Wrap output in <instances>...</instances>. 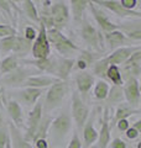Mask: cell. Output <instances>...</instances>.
Instances as JSON below:
<instances>
[{
    "label": "cell",
    "instance_id": "obj_38",
    "mask_svg": "<svg viewBox=\"0 0 141 148\" xmlns=\"http://www.w3.org/2000/svg\"><path fill=\"white\" fill-rule=\"evenodd\" d=\"M8 140H9V133L6 132L5 128L0 127V148H5Z\"/></svg>",
    "mask_w": 141,
    "mask_h": 148
},
{
    "label": "cell",
    "instance_id": "obj_36",
    "mask_svg": "<svg viewBox=\"0 0 141 148\" xmlns=\"http://www.w3.org/2000/svg\"><path fill=\"white\" fill-rule=\"evenodd\" d=\"M14 35H16V30L12 26L0 24V38H4V37H8V36H14Z\"/></svg>",
    "mask_w": 141,
    "mask_h": 148
},
{
    "label": "cell",
    "instance_id": "obj_10",
    "mask_svg": "<svg viewBox=\"0 0 141 148\" xmlns=\"http://www.w3.org/2000/svg\"><path fill=\"white\" fill-rule=\"evenodd\" d=\"M98 148H108L110 143V121L109 108L104 109L103 117L100 120V131L98 132Z\"/></svg>",
    "mask_w": 141,
    "mask_h": 148
},
{
    "label": "cell",
    "instance_id": "obj_15",
    "mask_svg": "<svg viewBox=\"0 0 141 148\" xmlns=\"http://www.w3.org/2000/svg\"><path fill=\"white\" fill-rule=\"evenodd\" d=\"M124 72L129 77L139 78L141 72V49L136 51L124 62Z\"/></svg>",
    "mask_w": 141,
    "mask_h": 148
},
{
    "label": "cell",
    "instance_id": "obj_43",
    "mask_svg": "<svg viewBox=\"0 0 141 148\" xmlns=\"http://www.w3.org/2000/svg\"><path fill=\"white\" fill-rule=\"evenodd\" d=\"M115 125L118 126V128H119L120 131H123V132H125L126 130H128V128L130 127V123H129V121H128V119L119 120V121H118Z\"/></svg>",
    "mask_w": 141,
    "mask_h": 148
},
{
    "label": "cell",
    "instance_id": "obj_21",
    "mask_svg": "<svg viewBox=\"0 0 141 148\" xmlns=\"http://www.w3.org/2000/svg\"><path fill=\"white\" fill-rule=\"evenodd\" d=\"M53 46L59 52V54H62V58H73V56L76 54V52H81L78 46H76L66 36L61 41H58L57 43H55Z\"/></svg>",
    "mask_w": 141,
    "mask_h": 148
},
{
    "label": "cell",
    "instance_id": "obj_16",
    "mask_svg": "<svg viewBox=\"0 0 141 148\" xmlns=\"http://www.w3.org/2000/svg\"><path fill=\"white\" fill-rule=\"evenodd\" d=\"M88 8L91 9V11H92L93 16H94V20L97 21V24L99 25V27L102 29V31L104 32V34L116 30V25L113 24L111 21L108 20V17H106L105 14L103 12L102 10H99V9H98L95 5H94L93 3L89 1V3H88Z\"/></svg>",
    "mask_w": 141,
    "mask_h": 148
},
{
    "label": "cell",
    "instance_id": "obj_7",
    "mask_svg": "<svg viewBox=\"0 0 141 148\" xmlns=\"http://www.w3.org/2000/svg\"><path fill=\"white\" fill-rule=\"evenodd\" d=\"M70 117L67 114H61L56 119L52 120L50 125L51 136L55 141H61L66 137V135L70 130Z\"/></svg>",
    "mask_w": 141,
    "mask_h": 148
},
{
    "label": "cell",
    "instance_id": "obj_39",
    "mask_svg": "<svg viewBox=\"0 0 141 148\" xmlns=\"http://www.w3.org/2000/svg\"><path fill=\"white\" fill-rule=\"evenodd\" d=\"M36 36H37V32L35 31L34 27H31V26H27L26 29H25V38L26 40H29L32 42V40H35L36 38Z\"/></svg>",
    "mask_w": 141,
    "mask_h": 148
},
{
    "label": "cell",
    "instance_id": "obj_27",
    "mask_svg": "<svg viewBox=\"0 0 141 148\" xmlns=\"http://www.w3.org/2000/svg\"><path fill=\"white\" fill-rule=\"evenodd\" d=\"M70 9H72V16L74 21H82L84 17V11L88 8V0H69Z\"/></svg>",
    "mask_w": 141,
    "mask_h": 148
},
{
    "label": "cell",
    "instance_id": "obj_50",
    "mask_svg": "<svg viewBox=\"0 0 141 148\" xmlns=\"http://www.w3.org/2000/svg\"><path fill=\"white\" fill-rule=\"evenodd\" d=\"M115 1H118V0H115Z\"/></svg>",
    "mask_w": 141,
    "mask_h": 148
},
{
    "label": "cell",
    "instance_id": "obj_47",
    "mask_svg": "<svg viewBox=\"0 0 141 148\" xmlns=\"http://www.w3.org/2000/svg\"><path fill=\"white\" fill-rule=\"evenodd\" d=\"M5 148H11V145H10V138L8 140V142H6V146H5Z\"/></svg>",
    "mask_w": 141,
    "mask_h": 148
},
{
    "label": "cell",
    "instance_id": "obj_33",
    "mask_svg": "<svg viewBox=\"0 0 141 148\" xmlns=\"http://www.w3.org/2000/svg\"><path fill=\"white\" fill-rule=\"evenodd\" d=\"M109 62H108L106 57L105 58H99L93 63V74L99 78H105L106 71L109 68Z\"/></svg>",
    "mask_w": 141,
    "mask_h": 148
},
{
    "label": "cell",
    "instance_id": "obj_1",
    "mask_svg": "<svg viewBox=\"0 0 141 148\" xmlns=\"http://www.w3.org/2000/svg\"><path fill=\"white\" fill-rule=\"evenodd\" d=\"M68 20H69V10L63 1L53 4L50 9L48 15H45L42 16V18H40V21L44 22L45 26L50 25L51 27L57 30L62 29V27L67 25Z\"/></svg>",
    "mask_w": 141,
    "mask_h": 148
},
{
    "label": "cell",
    "instance_id": "obj_2",
    "mask_svg": "<svg viewBox=\"0 0 141 148\" xmlns=\"http://www.w3.org/2000/svg\"><path fill=\"white\" fill-rule=\"evenodd\" d=\"M67 92H68V84L66 80H58L57 83L52 84L47 90L42 109H45L46 112H48V111L58 108L61 103L63 101V99L66 98Z\"/></svg>",
    "mask_w": 141,
    "mask_h": 148
},
{
    "label": "cell",
    "instance_id": "obj_6",
    "mask_svg": "<svg viewBox=\"0 0 141 148\" xmlns=\"http://www.w3.org/2000/svg\"><path fill=\"white\" fill-rule=\"evenodd\" d=\"M123 92H124V98L126 100L131 108H134L136 110H139L140 105V84L139 79L134 77L126 78V82L123 86Z\"/></svg>",
    "mask_w": 141,
    "mask_h": 148
},
{
    "label": "cell",
    "instance_id": "obj_19",
    "mask_svg": "<svg viewBox=\"0 0 141 148\" xmlns=\"http://www.w3.org/2000/svg\"><path fill=\"white\" fill-rule=\"evenodd\" d=\"M104 41L105 43L108 45V47L111 48V49H116L121 47L123 45H128L131 41L129 38H126V36L123 34L121 31L119 30H114V31H110V32H106L104 34Z\"/></svg>",
    "mask_w": 141,
    "mask_h": 148
},
{
    "label": "cell",
    "instance_id": "obj_4",
    "mask_svg": "<svg viewBox=\"0 0 141 148\" xmlns=\"http://www.w3.org/2000/svg\"><path fill=\"white\" fill-rule=\"evenodd\" d=\"M81 22H82L81 36H82L84 42H86L89 47H92L94 49L104 48L103 47V41H104V38H103V36L100 35V32L94 29L86 17H83Z\"/></svg>",
    "mask_w": 141,
    "mask_h": 148
},
{
    "label": "cell",
    "instance_id": "obj_25",
    "mask_svg": "<svg viewBox=\"0 0 141 148\" xmlns=\"http://www.w3.org/2000/svg\"><path fill=\"white\" fill-rule=\"evenodd\" d=\"M139 110H136L134 108L128 104V103H120L118 105V108L115 110V115H114V119L111 121V127L119 121V120H123V119H128L129 116H131L133 114H138Z\"/></svg>",
    "mask_w": 141,
    "mask_h": 148
},
{
    "label": "cell",
    "instance_id": "obj_48",
    "mask_svg": "<svg viewBox=\"0 0 141 148\" xmlns=\"http://www.w3.org/2000/svg\"><path fill=\"white\" fill-rule=\"evenodd\" d=\"M3 123V116H1V110H0V125Z\"/></svg>",
    "mask_w": 141,
    "mask_h": 148
},
{
    "label": "cell",
    "instance_id": "obj_8",
    "mask_svg": "<svg viewBox=\"0 0 141 148\" xmlns=\"http://www.w3.org/2000/svg\"><path fill=\"white\" fill-rule=\"evenodd\" d=\"M88 1L93 3L94 5H100L103 8L110 10L111 12H114L116 16H120V17H131V18H140L141 17V14L139 11H135V10H126L123 6L120 5L119 1H115V0H88Z\"/></svg>",
    "mask_w": 141,
    "mask_h": 148
},
{
    "label": "cell",
    "instance_id": "obj_30",
    "mask_svg": "<svg viewBox=\"0 0 141 148\" xmlns=\"http://www.w3.org/2000/svg\"><path fill=\"white\" fill-rule=\"evenodd\" d=\"M51 122H52L51 117H48V116H42L41 121L39 123V126H37V128H36L35 136H34V138H32V142L36 141V140H39V138H46L47 137V132H48V130H50Z\"/></svg>",
    "mask_w": 141,
    "mask_h": 148
},
{
    "label": "cell",
    "instance_id": "obj_22",
    "mask_svg": "<svg viewBox=\"0 0 141 148\" xmlns=\"http://www.w3.org/2000/svg\"><path fill=\"white\" fill-rule=\"evenodd\" d=\"M9 138H10L11 148H32L30 142H27L24 136L12 122L9 123Z\"/></svg>",
    "mask_w": 141,
    "mask_h": 148
},
{
    "label": "cell",
    "instance_id": "obj_13",
    "mask_svg": "<svg viewBox=\"0 0 141 148\" xmlns=\"http://www.w3.org/2000/svg\"><path fill=\"white\" fill-rule=\"evenodd\" d=\"M59 79L52 75H30L27 77L22 84V88H37V89H45L51 86Z\"/></svg>",
    "mask_w": 141,
    "mask_h": 148
},
{
    "label": "cell",
    "instance_id": "obj_44",
    "mask_svg": "<svg viewBox=\"0 0 141 148\" xmlns=\"http://www.w3.org/2000/svg\"><path fill=\"white\" fill-rule=\"evenodd\" d=\"M35 147L34 148H48V143H47L46 138H39V140L34 141Z\"/></svg>",
    "mask_w": 141,
    "mask_h": 148
},
{
    "label": "cell",
    "instance_id": "obj_32",
    "mask_svg": "<svg viewBox=\"0 0 141 148\" xmlns=\"http://www.w3.org/2000/svg\"><path fill=\"white\" fill-rule=\"evenodd\" d=\"M105 77L109 80H111V83L114 85H123V75H121V72L118 66H114V64H110L109 68L106 71Z\"/></svg>",
    "mask_w": 141,
    "mask_h": 148
},
{
    "label": "cell",
    "instance_id": "obj_49",
    "mask_svg": "<svg viewBox=\"0 0 141 148\" xmlns=\"http://www.w3.org/2000/svg\"><path fill=\"white\" fill-rule=\"evenodd\" d=\"M138 148H141V142H139V143H138Z\"/></svg>",
    "mask_w": 141,
    "mask_h": 148
},
{
    "label": "cell",
    "instance_id": "obj_31",
    "mask_svg": "<svg viewBox=\"0 0 141 148\" xmlns=\"http://www.w3.org/2000/svg\"><path fill=\"white\" fill-rule=\"evenodd\" d=\"M22 8H24V12L25 15L30 18L31 21H35V22H40V15H39V11L35 6V4L32 0H24L22 1Z\"/></svg>",
    "mask_w": 141,
    "mask_h": 148
},
{
    "label": "cell",
    "instance_id": "obj_11",
    "mask_svg": "<svg viewBox=\"0 0 141 148\" xmlns=\"http://www.w3.org/2000/svg\"><path fill=\"white\" fill-rule=\"evenodd\" d=\"M31 74L27 69H24L17 67L15 71L5 74L1 77V82L8 86H22L24 82L27 77H30Z\"/></svg>",
    "mask_w": 141,
    "mask_h": 148
},
{
    "label": "cell",
    "instance_id": "obj_35",
    "mask_svg": "<svg viewBox=\"0 0 141 148\" xmlns=\"http://www.w3.org/2000/svg\"><path fill=\"white\" fill-rule=\"evenodd\" d=\"M15 38H16V35L0 38V53L12 52L14 46H15Z\"/></svg>",
    "mask_w": 141,
    "mask_h": 148
},
{
    "label": "cell",
    "instance_id": "obj_40",
    "mask_svg": "<svg viewBox=\"0 0 141 148\" xmlns=\"http://www.w3.org/2000/svg\"><path fill=\"white\" fill-rule=\"evenodd\" d=\"M67 148H82V142H81V140H79L77 133H74L73 135L72 140H70V142L68 143Z\"/></svg>",
    "mask_w": 141,
    "mask_h": 148
},
{
    "label": "cell",
    "instance_id": "obj_28",
    "mask_svg": "<svg viewBox=\"0 0 141 148\" xmlns=\"http://www.w3.org/2000/svg\"><path fill=\"white\" fill-rule=\"evenodd\" d=\"M19 67V57L16 54H10L0 62V77L10 73Z\"/></svg>",
    "mask_w": 141,
    "mask_h": 148
},
{
    "label": "cell",
    "instance_id": "obj_23",
    "mask_svg": "<svg viewBox=\"0 0 141 148\" xmlns=\"http://www.w3.org/2000/svg\"><path fill=\"white\" fill-rule=\"evenodd\" d=\"M76 84L77 89L82 95H87L88 91L92 89L94 85V75L88 72L78 73L76 75Z\"/></svg>",
    "mask_w": 141,
    "mask_h": 148
},
{
    "label": "cell",
    "instance_id": "obj_45",
    "mask_svg": "<svg viewBox=\"0 0 141 148\" xmlns=\"http://www.w3.org/2000/svg\"><path fill=\"white\" fill-rule=\"evenodd\" d=\"M134 128H136L139 132H141V121H136L135 123H134V126H133Z\"/></svg>",
    "mask_w": 141,
    "mask_h": 148
},
{
    "label": "cell",
    "instance_id": "obj_18",
    "mask_svg": "<svg viewBox=\"0 0 141 148\" xmlns=\"http://www.w3.org/2000/svg\"><path fill=\"white\" fill-rule=\"evenodd\" d=\"M45 89H37V88H22L20 91H17V98L20 99L25 105L34 106L40 96L44 94Z\"/></svg>",
    "mask_w": 141,
    "mask_h": 148
},
{
    "label": "cell",
    "instance_id": "obj_14",
    "mask_svg": "<svg viewBox=\"0 0 141 148\" xmlns=\"http://www.w3.org/2000/svg\"><path fill=\"white\" fill-rule=\"evenodd\" d=\"M139 49H141L140 46H131V47H119V48H116L111 54L108 56L106 59H108V62H109V64H114V66H118V64L124 63L131 54H133L134 52H136V51H139Z\"/></svg>",
    "mask_w": 141,
    "mask_h": 148
},
{
    "label": "cell",
    "instance_id": "obj_37",
    "mask_svg": "<svg viewBox=\"0 0 141 148\" xmlns=\"http://www.w3.org/2000/svg\"><path fill=\"white\" fill-rule=\"evenodd\" d=\"M119 3L126 10H134L135 6L138 5V0H120Z\"/></svg>",
    "mask_w": 141,
    "mask_h": 148
},
{
    "label": "cell",
    "instance_id": "obj_46",
    "mask_svg": "<svg viewBox=\"0 0 141 148\" xmlns=\"http://www.w3.org/2000/svg\"><path fill=\"white\" fill-rule=\"evenodd\" d=\"M4 101H3V92H1V86H0V109H3Z\"/></svg>",
    "mask_w": 141,
    "mask_h": 148
},
{
    "label": "cell",
    "instance_id": "obj_20",
    "mask_svg": "<svg viewBox=\"0 0 141 148\" xmlns=\"http://www.w3.org/2000/svg\"><path fill=\"white\" fill-rule=\"evenodd\" d=\"M116 30L121 31L130 41H140L141 40V22L140 18H136L135 22L131 24L116 25Z\"/></svg>",
    "mask_w": 141,
    "mask_h": 148
},
{
    "label": "cell",
    "instance_id": "obj_41",
    "mask_svg": "<svg viewBox=\"0 0 141 148\" xmlns=\"http://www.w3.org/2000/svg\"><path fill=\"white\" fill-rule=\"evenodd\" d=\"M125 132H126L125 135H126V137H128L129 140H135V138H138V137H139V135H140V132H139L136 128H134L133 126L129 127Z\"/></svg>",
    "mask_w": 141,
    "mask_h": 148
},
{
    "label": "cell",
    "instance_id": "obj_5",
    "mask_svg": "<svg viewBox=\"0 0 141 148\" xmlns=\"http://www.w3.org/2000/svg\"><path fill=\"white\" fill-rule=\"evenodd\" d=\"M72 116L77 127L82 130L89 116V109L77 91L72 92Z\"/></svg>",
    "mask_w": 141,
    "mask_h": 148
},
{
    "label": "cell",
    "instance_id": "obj_26",
    "mask_svg": "<svg viewBox=\"0 0 141 148\" xmlns=\"http://www.w3.org/2000/svg\"><path fill=\"white\" fill-rule=\"evenodd\" d=\"M31 47H32L31 41L26 40L25 37L16 36L15 46H14L12 52H14V54H16L17 57H21V56H26L29 52H31Z\"/></svg>",
    "mask_w": 141,
    "mask_h": 148
},
{
    "label": "cell",
    "instance_id": "obj_34",
    "mask_svg": "<svg viewBox=\"0 0 141 148\" xmlns=\"http://www.w3.org/2000/svg\"><path fill=\"white\" fill-rule=\"evenodd\" d=\"M108 92H109V85L102 79L98 80L95 83V86H94V96L98 100H105Z\"/></svg>",
    "mask_w": 141,
    "mask_h": 148
},
{
    "label": "cell",
    "instance_id": "obj_17",
    "mask_svg": "<svg viewBox=\"0 0 141 148\" xmlns=\"http://www.w3.org/2000/svg\"><path fill=\"white\" fill-rule=\"evenodd\" d=\"M74 62H76L74 58H58L53 74L55 78H57L59 80H67L68 75L72 72Z\"/></svg>",
    "mask_w": 141,
    "mask_h": 148
},
{
    "label": "cell",
    "instance_id": "obj_3",
    "mask_svg": "<svg viewBox=\"0 0 141 148\" xmlns=\"http://www.w3.org/2000/svg\"><path fill=\"white\" fill-rule=\"evenodd\" d=\"M46 29L45 24L42 21H40V30L37 32L36 38L34 40L31 47V53L34 59H46L50 57V42L47 40V35H46Z\"/></svg>",
    "mask_w": 141,
    "mask_h": 148
},
{
    "label": "cell",
    "instance_id": "obj_24",
    "mask_svg": "<svg viewBox=\"0 0 141 148\" xmlns=\"http://www.w3.org/2000/svg\"><path fill=\"white\" fill-rule=\"evenodd\" d=\"M5 105H6V111H8L9 116H10V119L14 121V125L19 128L22 125V120H24L21 106L19 105V103L15 100L8 101V103H5Z\"/></svg>",
    "mask_w": 141,
    "mask_h": 148
},
{
    "label": "cell",
    "instance_id": "obj_42",
    "mask_svg": "<svg viewBox=\"0 0 141 148\" xmlns=\"http://www.w3.org/2000/svg\"><path fill=\"white\" fill-rule=\"evenodd\" d=\"M109 145H110V148H126V143L121 138H114Z\"/></svg>",
    "mask_w": 141,
    "mask_h": 148
},
{
    "label": "cell",
    "instance_id": "obj_29",
    "mask_svg": "<svg viewBox=\"0 0 141 148\" xmlns=\"http://www.w3.org/2000/svg\"><path fill=\"white\" fill-rule=\"evenodd\" d=\"M109 104H120L124 103V92H123V86L120 85H113L111 88H109V92H108L106 99Z\"/></svg>",
    "mask_w": 141,
    "mask_h": 148
},
{
    "label": "cell",
    "instance_id": "obj_12",
    "mask_svg": "<svg viewBox=\"0 0 141 148\" xmlns=\"http://www.w3.org/2000/svg\"><path fill=\"white\" fill-rule=\"evenodd\" d=\"M95 111L88 116L86 123L83 126V140H84V148H89L93 143L98 140V131L95 130Z\"/></svg>",
    "mask_w": 141,
    "mask_h": 148
},
{
    "label": "cell",
    "instance_id": "obj_9",
    "mask_svg": "<svg viewBox=\"0 0 141 148\" xmlns=\"http://www.w3.org/2000/svg\"><path fill=\"white\" fill-rule=\"evenodd\" d=\"M42 103H36L34 105V108L30 111L29 114V120H27V128H26V133L24 135V138L30 142L32 141V138L35 136L36 128L39 126V123L42 119Z\"/></svg>",
    "mask_w": 141,
    "mask_h": 148
}]
</instances>
